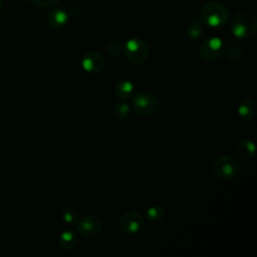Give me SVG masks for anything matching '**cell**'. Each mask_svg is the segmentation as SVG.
<instances>
[{
  "label": "cell",
  "mask_w": 257,
  "mask_h": 257,
  "mask_svg": "<svg viewBox=\"0 0 257 257\" xmlns=\"http://www.w3.org/2000/svg\"><path fill=\"white\" fill-rule=\"evenodd\" d=\"M229 10L225 4L218 0L206 2L201 11V18L205 25L212 28H220L229 20Z\"/></svg>",
  "instance_id": "1"
},
{
  "label": "cell",
  "mask_w": 257,
  "mask_h": 257,
  "mask_svg": "<svg viewBox=\"0 0 257 257\" xmlns=\"http://www.w3.org/2000/svg\"><path fill=\"white\" fill-rule=\"evenodd\" d=\"M257 30V18L251 11L243 10L236 13L231 21V32L241 39L252 37Z\"/></svg>",
  "instance_id": "2"
},
{
  "label": "cell",
  "mask_w": 257,
  "mask_h": 257,
  "mask_svg": "<svg viewBox=\"0 0 257 257\" xmlns=\"http://www.w3.org/2000/svg\"><path fill=\"white\" fill-rule=\"evenodd\" d=\"M241 170L239 161L232 155H222L217 158L212 166L215 177L220 180L228 181L237 177Z\"/></svg>",
  "instance_id": "3"
},
{
  "label": "cell",
  "mask_w": 257,
  "mask_h": 257,
  "mask_svg": "<svg viewBox=\"0 0 257 257\" xmlns=\"http://www.w3.org/2000/svg\"><path fill=\"white\" fill-rule=\"evenodd\" d=\"M122 50L125 58L136 65L145 63L150 54V49L147 42L139 37L130 38L125 42Z\"/></svg>",
  "instance_id": "4"
},
{
  "label": "cell",
  "mask_w": 257,
  "mask_h": 257,
  "mask_svg": "<svg viewBox=\"0 0 257 257\" xmlns=\"http://www.w3.org/2000/svg\"><path fill=\"white\" fill-rule=\"evenodd\" d=\"M132 105L137 114L143 117H148L157 112L159 108V100L155 94L148 91H141L134 96Z\"/></svg>",
  "instance_id": "5"
},
{
  "label": "cell",
  "mask_w": 257,
  "mask_h": 257,
  "mask_svg": "<svg viewBox=\"0 0 257 257\" xmlns=\"http://www.w3.org/2000/svg\"><path fill=\"white\" fill-rule=\"evenodd\" d=\"M225 44L219 37H210L205 39L199 49L200 56L206 61H214L224 53Z\"/></svg>",
  "instance_id": "6"
},
{
  "label": "cell",
  "mask_w": 257,
  "mask_h": 257,
  "mask_svg": "<svg viewBox=\"0 0 257 257\" xmlns=\"http://www.w3.org/2000/svg\"><path fill=\"white\" fill-rule=\"evenodd\" d=\"M77 231L85 239L98 236L102 230V222L97 216H85L77 221Z\"/></svg>",
  "instance_id": "7"
},
{
  "label": "cell",
  "mask_w": 257,
  "mask_h": 257,
  "mask_svg": "<svg viewBox=\"0 0 257 257\" xmlns=\"http://www.w3.org/2000/svg\"><path fill=\"white\" fill-rule=\"evenodd\" d=\"M143 224L144 217L136 210L126 211L119 219V228L126 235L138 233L142 229Z\"/></svg>",
  "instance_id": "8"
},
{
  "label": "cell",
  "mask_w": 257,
  "mask_h": 257,
  "mask_svg": "<svg viewBox=\"0 0 257 257\" xmlns=\"http://www.w3.org/2000/svg\"><path fill=\"white\" fill-rule=\"evenodd\" d=\"M81 64L85 71L90 73H99L105 66V59L100 53L91 51L82 57Z\"/></svg>",
  "instance_id": "9"
},
{
  "label": "cell",
  "mask_w": 257,
  "mask_h": 257,
  "mask_svg": "<svg viewBox=\"0 0 257 257\" xmlns=\"http://www.w3.org/2000/svg\"><path fill=\"white\" fill-rule=\"evenodd\" d=\"M69 21V14L66 10L56 8L51 10L47 16L48 24L55 29H61L67 25Z\"/></svg>",
  "instance_id": "10"
},
{
  "label": "cell",
  "mask_w": 257,
  "mask_h": 257,
  "mask_svg": "<svg viewBox=\"0 0 257 257\" xmlns=\"http://www.w3.org/2000/svg\"><path fill=\"white\" fill-rule=\"evenodd\" d=\"M238 114L245 120L253 119L257 114V102L251 98L244 99L238 106Z\"/></svg>",
  "instance_id": "11"
},
{
  "label": "cell",
  "mask_w": 257,
  "mask_h": 257,
  "mask_svg": "<svg viewBox=\"0 0 257 257\" xmlns=\"http://www.w3.org/2000/svg\"><path fill=\"white\" fill-rule=\"evenodd\" d=\"M235 153L239 159L246 161L255 154V144L249 139H243L236 145Z\"/></svg>",
  "instance_id": "12"
},
{
  "label": "cell",
  "mask_w": 257,
  "mask_h": 257,
  "mask_svg": "<svg viewBox=\"0 0 257 257\" xmlns=\"http://www.w3.org/2000/svg\"><path fill=\"white\" fill-rule=\"evenodd\" d=\"M205 30V23L203 22L201 17H193L189 22L187 28V34L191 39H198L201 37Z\"/></svg>",
  "instance_id": "13"
},
{
  "label": "cell",
  "mask_w": 257,
  "mask_h": 257,
  "mask_svg": "<svg viewBox=\"0 0 257 257\" xmlns=\"http://www.w3.org/2000/svg\"><path fill=\"white\" fill-rule=\"evenodd\" d=\"M134 89V84L130 80L122 79L119 80L115 85V94L119 99L125 101L133 96Z\"/></svg>",
  "instance_id": "14"
},
{
  "label": "cell",
  "mask_w": 257,
  "mask_h": 257,
  "mask_svg": "<svg viewBox=\"0 0 257 257\" xmlns=\"http://www.w3.org/2000/svg\"><path fill=\"white\" fill-rule=\"evenodd\" d=\"M78 240L77 233L73 230L63 231L59 237V245L64 250H70L75 247Z\"/></svg>",
  "instance_id": "15"
},
{
  "label": "cell",
  "mask_w": 257,
  "mask_h": 257,
  "mask_svg": "<svg viewBox=\"0 0 257 257\" xmlns=\"http://www.w3.org/2000/svg\"><path fill=\"white\" fill-rule=\"evenodd\" d=\"M224 52L226 53V58L230 61L240 60L244 56V49L237 42H230L227 46H225Z\"/></svg>",
  "instance_id": "16"
},
{
  "label": "cell",
  "mask_w": 257,
  "mask_h": 257,
  "mask_svg": "<svg viewBox=\"0 0 257 257\" xmlns=\"http://www.w3.org/2000/svg\"><path fill=\"white\" fill-rule=\"evenodd\" d=\"M146 217L148 220L153 222L160 221L165 217V210L162 206L159 205L151 206L146 212Z\"/></svg>",
  "instance_id": "17"
},
{
  "label": "cell",
  "mask_w": 257,
  "mask_h": 257,
  "mask_svg": "<svg viewBox=\"0 0 257 257\" xmlns=\"http://www.w3.org/2000/svg\"><path fill=\"white\" fill-rule=\"evenodd\" d=\"M130 105L125 102V101H121L116 103V105L114 106V114L116 115L117 118L119 119H124L130 115Z\"/></svg>",
  "instance_id": "18"
},
{
  "label": "cell",
  "mask_w": 257,
  "mask_h": 257,
  "mask_svg": "<svg viewBox=\"0 0 257 257\" xmlns=\"http://www.w3.org/2000/svg\"><path fill=\"white\" fill-rule=\"evenodd\" d=\"M61 217H62L63 221L66 222L67 224H76L77 221L79 220V216H78L77 212L70 208L64 209L61 212Z\"/></svg>",
  "instance_id": "19"
},
{
  "label": "cell",
  "mask_w": 257,
  "mask_h": 257,
  "mask_svg": "<svg viewBox=\"0 0 257 257\" xmlns=\"http://www.w3.org/2000/svg\"><path fill=\"white\" fill-rule=\"evenodd\" d=\"M122 49H123V47H122L121 44H120L119 42H117V41L109 42L108 45H107V47H106V50H107L108 54L111 55V56H114V57L118 56V55L121 53Z\"/></svg>",
  "instance_id": "20"
},
{
  "label": "cell",
  "mask_w": 257,
  "mask_h": 257,
  "mask_svg": "<svg viewBox=\"0 0 257 257\" xmlns=\"http://www.w3.org/2000/svg\"><path fill=\"white\" fill-rule=\"evenodd\" d=\"M35 6L40 8H50L55 6L60 0H29Z\"/></svg>",
  "instance_id": "21"
},
{
  "label": "cell",
  "mask_w": 257,
  "mask_h": 257,
  "mask_svg": "<svg viewBox=\"0 0 257 257\" xmlns=\"http://www.w3.org/2000/svg\"><path fill=\"white\" fill-rule=\"evenodd\" d=\"M3 8V0H0V11L2 10Z\"/></svg>",
  "instance_id": "22"
},
{
  "label": "cell",
  "mask_w": 257,
  "mask_h": 257,
  "mask_svg": "<svg viewBox=\"0 0 257 257\" xmlns=\"http://www.w3.org/2000/svg\"><path fill=\"white\" fill-rule=\"evenodd\" d=\"M0 149H1V140H0Z\"/></svg>",
  "instance_id": "23"
}]
</instances>
